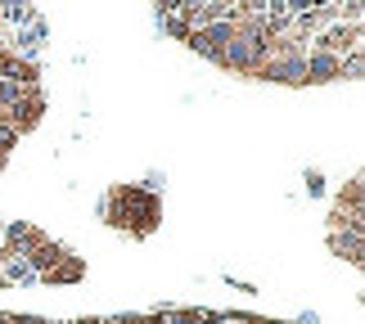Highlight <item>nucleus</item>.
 I'll list each match as a JSON object with an SVG mask.
<instances>
[{
	"mask_svg": "<svg viewBox=\"0 0 365 324\" xmlns=\"http://www.w3.org/2000/svg\"><path fill=\"white\" fill-rule=\"evenodd\" d=\"M257 77L279 81V86H302L307 81V50H271L266 63L257 68Z\"/></svg>",
	"mask_w": 365,
	"mask_h": 324,
	"instance_id": "1",
	"label": "nucleus"
},
{
	"mask_svg": "<svg viewBox=\"0 0 365 324\" xmlns=\"http://www.w3.org/2000/svg\"><path fill=\"white\" fill-rule=\"evenodd\" d=\"M230 36H235V23L221 19V23H207V27H199V32H190L185 41H190V50H199V54H207L212 63H221V54H226Z\"/></svg>",
	"mask_w": 365,
	"mask_h": 324,
	"instance_id": "2",
	"label": "nucleus"
},
{
	"mask_svg": "<svg viewBox=\"0 0 365 324\" xmlns=\"http://www.w3.org/2000/svg\"><path fill=\"white\" fill-rule=\"evenodd\" d=\"M339 73H343V59L307 50V81H339Z\"/></svg>",
	"mask_w": 365,
	"mask_h": 324,
	"instance_id": "3",
	"label": "nucleus"
},
{
	"mask_svg": "<svg viewBox=\"0 0 365 324\" xmlns=\"http://www.w3.org/2000/svg\"><path fill=\"white\" fill-rule=\"evenodd\" d=\"M329 248L339 252V257H347L352 266H361V230H334L329 234Z\"/></svg>",
	"mask_w": 365,
	"mask_h": 324,
	"instance_id": "4",
	"label": "nucleus"
},
{
	"mask_svg": "<svg viewBox=\"0 0 365 324\" xmlns=\"http://www.w3.org/2000/svg\"><path fill=\"white\" fill-rule=\"evenodd\" d=\"M0 23H5V27H14V32H23V27L41 23V14H36L32 5H0Z\"/></svg>",
	"mask_w": 365,
	"mask_h": 324,
	"instance_id": "5",
	"label": "nucleus"
},
{
	"mask_svg": "<svg viewBox=\"0 0 365 324\" xmlns=\"http://www.w3.org/2000/svg\"><path fill=\"white\" fill-rule=\"evenodd\" d=\"M361 73H365V59H361V50H352V54L343 59V73H339V77H347V81H361Z\"/></svg>",
	"mask_w": 365,
	"mask_h": 324,
	"instance_id": "6",
	"label": "nucleus"
},
{
	"mask_svg": "<svg viewBox=\"0 0 365 324\" xmlns=\"http://www.w3.org/2000/svg\"><path fill=\"white\" fill-rule=\"evenodd\" d=\"M19 95H23L19 86H9V81H0V113H9L14 104H19Z\"/></svg>",
	"mask_w": 365,
	"mask_h": 324,
	"instance_id": "7",
	"label": "nucleus"
},
{
	"mask_svg": "<svg viewBox=\"0 0 365 324\" xmlns=\"http://www.w3.org/2000/svg\"><path fill=\"white\" fill-rule=\"evenodd\" d=\"M0 234H5V225H0Z\"/></svg>",
	"mask_w": 365,
	"mask_h": 324,
	"instance_id": "8",
	"label": "nucleus"
}]
</instances>
